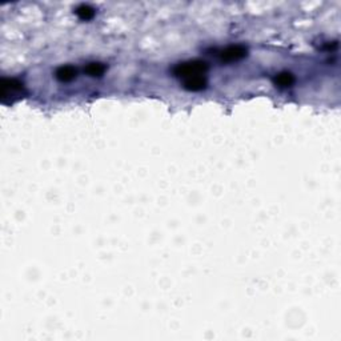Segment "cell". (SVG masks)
<instances>
[{
    "mask_svg": "<svg viewBox=\"0 0 341 341\" xmlns=\"http://www.w3.org/2000/svg\"><path fill=\"white\" fill-rule=\"evenodd\" d=\"M207 71H208L207 63L201 62V60H193V62L177 64L173 68V75L184 80L187 77H192V76H204Z\"/></svg>",
    "mask_w": 341,
    "mask_h": 341,
    "instance_id": "cell-1",
    "label": "cell"
},
{
    "mask_svg": "<svg viewBox=\"0 0 341 341\" xmlns=\"http://www.w3.org/2000/svg\"><path fill=\"white\" fill-rule=\"evenodd\" d=\"M24 87L22 81L18 79H4L1 80V103L12 104L20 98H23Z\"/></svg>",
    "mask_w": 341,
    "mask_h": 341,
    "instance_id": "cell-2",
    "label": "cell"
},
{
    "mask_svg": "<svg viewBox=\"0 0 341 341\" xmlns=\"http://www.w3.org/2000/svg\"><path fill=\"white\" fill-rule=\"evenodd\" d=\"M247 56V48L243 45H230L227 47L226 49H223L222 52L219 53V58L222 62L232 63L241 60Z\"/></svg>",
    "mask_w": 341,
    "mask_h": 341,
    "instance_id": "cell-3",
    "label": "cell"
},
{
    "mask_svg": "<svg viewBox=\"0 0 341 341\" xmlns=\"http://www.w3.org/2000/svg\"><path fill=\"white\" fill-rule=\"evenodd\" d=\"M183 87L187 91H192V92H199L203 91L207 87V79L205 76H192V77H187L183 80Z\"/></svg>",
    "mask_w": 341,
    "mask_h": 341,
    "instance_id": "cell-4",
    "label": "cell"
},
{
    "mask_svg": "<svg viewBox=\"0 0 341 341\" xmlns=\"http://www.w3.org/2000/svg\"><path fill=\"white\" fill-rule=\"evenodd\" d=\"M76 75H77V70H76L74 66L59 67L58 70H56V72H55L56 79L63 81V83H66V81H71V80L75 79Z\"/></svg>",
    "mask_w": 341,
    "mask_h": 341,
    "instance_id": "cell-5",
    "label": "cell"
},
{
    "mask_svg": "<svg viewBox=\"0 0 341 341\" xmlns=\"http://www.w3.org/2000/svg\"><path fill=\"white\" fill-rule=\"evenodd\" d=\"M295 83V77L289 72H281L275 77V84L279 87H289Z\"/></svg>",
    "mask_w": 341,
    "mask_h": 341,
    "instance_id": "cell-6",
    "label": "cell"
},
{
    "mask_svg": "<svg viewBox=\"0 0 341 341\" xmlns=\"http://www.w3.org/2000/svg\"><path fill=\"white\" fill-rule=\"evenodd\" d=\"M75 12L77 15V18L81 19V20H91L95 16V9L87 4L79 5Z\"/></svg>",
    "mask_w": 341,
    "mask_h": 341,
    "instance_id": "cell-7",
    "label": "cell"
},
{
    "mask_svg": "<svg viewBox=\"0 0 341 341\" xmlns=\"http://www.w3.org/2000/svg\"><path fill=\"white\" fill-rule=\"evenodd\" d=\"M84 72L89 76H102L106 72V66L102 63H89L84 68Z\"/></svg>",
    "mask_w": 341,
    "mask_h": 341,
    "instance_id": "cell-8",
    "label": "cell"
}]
</instances>
